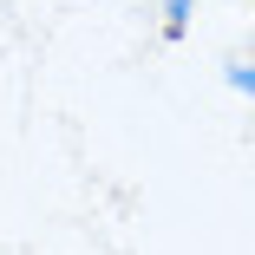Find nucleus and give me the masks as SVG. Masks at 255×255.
<instances>
[{"mask_svg":"<svg viewBox=\"0 0 255 255\" xmlns=\"http://www.w3.org/2000/svg\"><path fill=\"white\" fill-rule=\"evenodd\" d=\"M183 26H190V0H170V7H164V33H170V39H177V33H183Z\"/></svg>","mask_w":255,"mask_h":255,"instance_id":"obj_1","label":"nucleus"},{"mask_svg":"<svg viewBox=\"0 0 255 255\" xmlns=\"http://www.w3.org/2000/svg\"><path fill=\"white\" fill-rule=\"evenodd\" d=\"M229 85H236V92H249V98H255V59H242V66H229Z\"/></svg>","mask_w":255,"mask_h":255,"instance_id":"obj_2","label":"nucleus"}]
</instances>
